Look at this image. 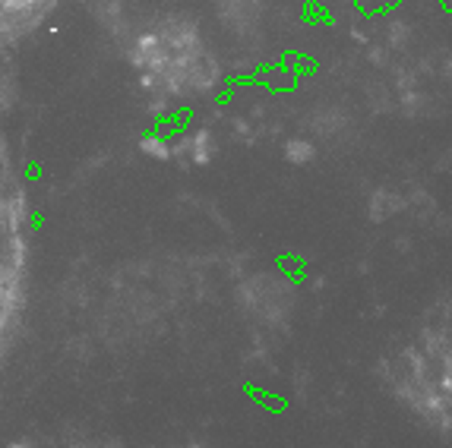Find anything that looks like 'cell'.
I'll use <instances>...</instances> for the list:
<instances>
[{
  "label": "cell",
  "mask_w": 452,
  "mask_h": 448,
  "mask_svg": "<svg viewBox=\"0 0 452 448\" xmlns=\"http://www.w3.org/2000/svg\"><path fill=\"white\" fill-rule=\"evenodd\" d=\"M143 152H146V155H158V158H165L168 148H165V142H161L158 136H146V139H143Z\"/></svg>",
  "instance_id": "6da1fadb"
},
{
  "label": "cell",
  "mask_w": 452,
  "mask_h": 448,
  "mask_svg": "<svg viewBox=\"0 0 452 448\" xmlns=\"http://www.w3.org/2000/svg\"><path fill=\"white\" fill-rule=\"evenodd\" d=\"M32 4H35V0H0V6H4L6 13H23V10H29Z\"/></svg>",
  "instance_id": "7a4b0ae2"
},
{
  "label": "cell",
  "mask_w": 452,
  "mask_h": 448,
  "mask_svg": "<svg viewBox=\"0 0 452 448\" xmlns=\"http://www.w3.org/2000/svg\"><path fill=\"white\" fill-rule=\"evenodd\" d=\"M288 158H291V161H303V158H310V146L291 142V146H288Z\"/></svg>",
  "instance_id": "3957f363"
},
{
  "label": "cell",
  "mask_w": 452,
  "mask_h": 448,
  "mask_svg": "<svg viewBox=\"0 0 452 448\" xmlns=\"http://www.w3.org/2000/svg\"><path fill=\"white\" fill-rule=\"evenodd\" d=\"M13 448H23V445H13Z\"/></svg>",
  "instance_id": "277c9868"
}]
</instances>
